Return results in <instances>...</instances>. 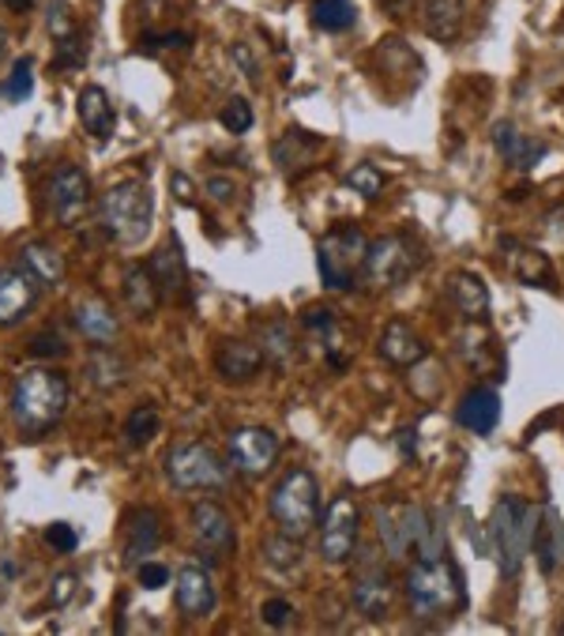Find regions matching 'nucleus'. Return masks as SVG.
Returning <instances> with one entry per match:
<instances>
[{
	"instance_id": "11",
	"label": "nucleus",
	"mask_w": 564,
	"mask_h": 636,
	"mask_svg": "<svg viewBox=\"0 0 564 636\" xmlns=\"http://www.w3.org/2000/svg\"><path fill=\"white\" fill-rule=\"evenodd\" d=\"M391 599H396V584H391L388 569H384L376 557L362 565V573L354 576V588H350V603H354L357 614L365 622H384L391 610Z\"/></svg>"
},
{
	"instance_id": "3",
	"label": "nucleus",
	"mask_w": 564,
	"mask_h": 636,
	"mask_svg": "<svg viewBox=\"0 0 564 636\" xmlns=\"http://www.w3.org/2000/svg\"><path fill=\"white\" fill-rule=\"evenodd\" d=\"M268 513L279 523V531L294 539H305L320 528V486H316L313 471L294 468L279 479V486L268 497Z\"/></svg>"
},
{
	"instance_id": "47",
	"label": "nucleus",
	"mask_w": 564,
	"mask_h": 636,
	"mask_svg": "<svg viewBox=\"0 0 564 636\" xmlns=\"http://www.w3.org/2000/svg\"><path fill=\"white\" fill-rule=\"evenodd\" d=\"M302 325L313 328V332H324V339L336 332V317H331V309H320V305H313V309L302 313Z\"/></svg>"
},
{
	"instance_id": "40",
	"label": "nucleus",
	"mask_w": 564,
	"mask_h": 636,
	"mask_svg": "<svg viewBox=\"0 0 564 636\" xmlns=\"http://www.w3.org/2000/svg\"><path fill=\"white\" fill-rule=\"evenodd\" d=\"M4 98L8 102H23L34 91V64H31V57H23V61H15L12 68V75L4 80Z\"/></svg>"
},
{
	"instance_id": "29",
	"label": "nucleus",
	"mask_w": 564,
	"mask_h": 636,
	"mask_svg": "<svg viewBox=\"0 0 564 636\" xmlns=\"http://www.w3.org/2000/svg\"><path fill=\"white\" fill-rule=\"evenodd\" d=\"M125 302L136 317H155L158 313L162 291H158V283H155V275H151L148 264H132L125 271Z\"/></svg>"
},
{
	"instance_id": "6",
	"label": "nucleus",
	"mask_w": 564,
	"mask_h": 636,
	"mask_svg": "<svg viewBox=\"0 0 564 636\" xmlns=\"http://www.w3.org/2000/svg\"><path fill=\"white\" fill-rule=\"evenodd\" d=\"M365 260H369V237L357 226H336L316 245V264L328 291H350L365 275Z\"/></svg>"
},
{
	"instance_id": "38",
	"label": "nucleus",
	"mask_w": 564,
	"mask_h": 636,
	"mask_svg": "<svg viewBox=\"0 0 564 636\" xmlns=\"http://www.w3.org/2000/svg\"><path fill=\"white\" fill-rule=\"evenodd\" d=\"M297 542H302V539L279 531V535L263 539V557H268L275 569H294V565L302 562V546H297Z\"/></svg>"
},
{
	"instance_id": "4",
	"label": "nucleus",
	"mask_w": 564,
	"mask_h": 636,
	"mask_svg": "<svg viewBox=\"0 0 564 636\" xmlns=\"http://www.w3.org/2000/svg\"><path fill=\"white\" fill-rule=\"evenodd\" d=\"M151 219H155V200H151L148 185L140 181L117 185L98 203L102 234L117 245H140L151 231Z\"/></svg>"
},
{
	"instance_id": "36",
	"label": "nucleus",
	"mask_w": 564,
	"mask_h": 636,
	"mask_svg": "<svg viewBox=\"0 0 564 636\" xmlns=\"http://www.w3.org/2000/svg\"><path fill=\"white\" fill-rule=\"evenodd\" d=\"M155 434H158V407H151V403L136 407L125 422V440L132 448H143L148 440H155Z\"/></svg>"
},
{
	"instance_id": "53",
	"label": "nucleus",
	"mask_w": 564,
	"mask_h": 636,
	"mask_svg": "<svg viewBox=\"0 0 564 636\" xmlns=\"http://www.w3.org/2000/svg\"><path fill=\"white\" fill-rule=\"evenodd\" d=\"M4 38H8V34H4V31H0V49H4Z\"/></svg>"
},
{
	"instance_id": "35",
	"label": "nucleus",
	"mask_w": 564,
	"mask_h": 636,
	"mask_svg": "<svg viewBox=\"0 0 564 636\" xmlns=\"http://www.w3.org/2000/svg\"><path fill=\"white\" fill-rule=\"evenodd\" d=\"M87 64V42H83V31H68L54 38V68L61 72H75V68Z\"/></svg>"
},
{
	"instance_id": "42",
	"label": "nucleus",
	"mask_w": 564,
	"mask_h": 636,
	"mask_svg": "<svg viewBox=\"0 0 564 636\" xmlns=\"http://www.w3.org/2000/svg\"><path fill=\"white\" fill-rule=\"evenodd\" d=\"M188 46H192V34L185 31H162L140 38V49H148V54H158V49H188Z\"/></svg>"
},
{
	"instance_id": "1",
	"label": "nucleus",
	"mask_w": 564,
	"mask_h": 636,
	"mask_svg": "<svg viewBox=\"0 0 564 636\" xmlns=\"http://www.w3.org/2000/svg\"><path fill=\"white\" fill-rule=\"evenodd\" d=\"M407 606L422 622H440L467 606V588L463 573L456 569V562L444 554L433 557H414V565L407 569Z\"/></svg>"
},
{
	"instance_id": "30",
	"label": "nucleus",
	"mask_w": 564,
	"mask_h": 636,
	"mask_svg": "<svg viewBox=\"0 0 564 636\" xmlns=\"http://www.w3.org/2000/svg\"><path fill=\"white\" fill-rule=\"evenodd\" d=\"M463 0H422V23L437 42H456L467 20Z\"/></svg>"
},
{
	"instance_id": "44",
	"label": "nucleus",
	"mask_w": 564,
	"mask_h": 636,
	"mask_svg": "<svg viewBox=\"0 0 564 636\" xmlns=\"http://www.w3.org/2000/svg\"><path fill=\"white\" fill-rule=\"evenodd\" d=\"M136 576H140V588H148V591H158V588H166L169 584V569L166 565H158V562H140Z\"/></svg>"
},
{
	"instance_id": "39",
	"label": "nucleus",
	"mask_w": 564,
	"mask_h": 636,
	"mask_svg": "<svg viewBox=\"0 0 564 636\" xmlns=\"http://www.w3.org/2000/svg\"><path fill=\"white\" fill-rule=\"evenodd\" d=\"M459 354H463L470 366H478V369L490 366L493 343H490V335H485V332H474V320H470V328H467L463 335H459Z\"/></svg>"
},
{
	"instance_id": "13",
	"label": "nucleus",
	"mask_w": 564,
	"mask_h": 636,
	"mask_svg": "<svg viewBox=\"0 0 564 636\" xmlns=\"http://www.w3.org/2000/svg\"><path fill=\"white\" fill-rule=\"evenodd\" d=\"M192 535L200 542V550H208L211 557H226L237 546L234 520L226 516V508L215 502L192 505Z\"/></svg>"
},
{
	"instance_id": "31",
	"label": "nucleus",
	"mask_w": 564,
	"mask_h": 636,
	"mask_svg": "<svg viewBox=\"0 0 564 636\" xmlns=\"http://www.w3.org/2000/svg\"><path fill=\"white\" fill-rule=\"evenodd\" d=\"M260 351H263V358H268V366L290 369L297 358L294 328H290L286 320H268V325H260Z\"/></svg>"
},
{
	"instance_id": "37",
	"label": "nucleus",
	"mask_w": 564,
	"mask_h": 636,
	"mask_svg": "<svg viewBox=\"0 0 564 636\" xmlns=\"http://www.w3.org/2000/svg\"><path fill=\"white\" fill-rule=\"evenodd\" d=\"M343 185H346L350 192H357L362 200H376V197L384 192V185H388V177H384L373 163H357V166L346 174V181H343Z\"/></svg>"
},
{
	"instance_id": "14",
	"label": "nucleus",
	"mask_w": 564,
	"mask_h": 636,
	"mask_svg": "<svg viewBox=\"0 0 564 636\" xmlns=\"http://www.w3.org/2000/svg\"><path fill=\"white\" fill-rule=\"evenodd\" d=\"M38 298V279L27 268H0V325H20L34 309Z\"/></svg>"
},
{
	"instance_id": "17",
	"label": "nucleus",
	"mask_w": 564,
	"mask_h": 636,
	"mask_svg": "<svg viewBox=\"0 0 564 636\" xmlns=\"http://www.w3.org/2000/svg\"><path fill=\"white\" fill-rule=\"evenodd\" d=\"M177 610H181L185 617H208L211 610H215L219 596H215V584H211V576L203 569H196V565H185L181 573H177Z\"/></svg>"
},
{
	"instance_id": "45",
	"label": "nucleus",
	"mask_w": 564,
	"mask_h": 636,
	"mask_svg": "<svg viewBox=\"0 0 564 636\" xmlns=\"http://www.w3.org/2000/svg\"><path fill=\"white\" fill-rule=\"evenodd\" d=\"M46 542L54 550H61V554H72L80 535L72 531V523H54V528H46Z\"/></svg>"
},
{
	"instance_id": "20",
	"label": "nucleus",
	"mask_w": 564,
	"mask_h": 636,
	"mask_svg": "<svg viewBox=\"0 0 564 636\" xmlns=\"http://www.w3.org/2000/svg\"><path fill=\"white\" fill-rule=\"evenodd\" d=\"M148 268H151V275H155L162 298H185L188 294V264H185L181 245L177 242H166L162 249L151 252Z\"/></svg>"
},
{
	"instance_id": "23",
	"label": "nucleus",
	"mask_w": 564,
	"mask_h": 636,
	"mask_svg": "<svg viewBox=\"0 0 564 636\" xmlns=\"http://www.w3.org/2000/svg\"><path fill=\"white\" fill-rule=\"evenodd\" d=\"M493 148H497V155L504 158V163L516 166V169H531V166H538V158H545V143L524 136L516 125H508V121H501L497 129H493Z\"/></svg>"
},
{
	"instance_id": "16",
	"label": "nucleus",
	"mask_w": 564,
	"mask_h": 636,
	"mask_svg": "<svg viewBox=\"0 0 564 636\" xmlns=\"http://www.w3.org/2000/svg\"><path fill=\"white\" fill-rule=\"evenodd\" d=\"M501 257H504V268H508L512 279H519V283H527V286H550L553 268H550V257H545L542 249H531V245L504 237Z\"/></svg>"
},
{
	"instance_id": "33",
	"label": "nucleus",
	"mask_w": 564,
	"mask_h": 636,
	"mask_svg": "<svg viewBox=\"0 0 564 636\" xmlns=\"http://www.w3.org/2000/svg\"><path fill=\"white\" fill-rule=\"evenodd\" d=\"M357 23L354 0H316L313 4V27L328 34H343Z\"/></svg>"
},
{
	"instance_id": "28",
	"label": "nucleus",
	"mask_w": 564,
	"mask_h": 636,
	"mask_svg": "<svg viewBox=\"0 0 564 636\" xmlns=\"http://www.w3.org/2000/svg\"><path fill=\"white\" fill-rule=\"evenodd\" d=\"M531 546H534V554H538V565H542V573H553L564 562V523H561V516L553 513L550 505L538 513Z\"/></svg>"
},
{
	"instance_id": "52",
	"label": "nucleus",
	"mask_w": 564,
	"mask_h": 636,
	"mask_svg": "<svg viewBox=\"0 0 564 636\" xmlns=\"http://www.w3.org/2000/svg\"><path fill=\"white\" fill-rule=\"evenodd\" d=\"M8 8H12V12H27V8L34 4V0H4Z\"/></svg>"
},
{
	"instance_id": "2",
	"label": "nucleus",
	"mask_w": 564,
	"mask_h": 636,
	"mask_svg": "<svg viewBox=\"0 0 564 636\" xmlns=\"http://www.w3.org/2000/svg\"><path fill=\"white\" fill-rule=\"evenodd\" d=\"M68 407V377L57 369H27L15 377L12 388V419L20 434L42 437L64 419Z\"/></svg>"
},
{
	"instance_id": "7",
	"label": "nucleus",
	"mask_w": 564,
	"mask_h": 636,
	"mask_svg": "<svg viewBox=\"0 0 564 636\" xmlns=\"http://www.w3.org/2000/svg\"><path fill=\"white\" fill-rule=\"evenodd\" d=\"M166 479L174 490L192 494V490H211L226 482V463L219 460V452L200 440H188L166 452Z\"/></svg>"
},
{
	"instance_id": "22",
	"label": "nucleus",
	"mask_w": 564,
	"mask_h": 636,
	"mask_svg": "<svg viewBox=\"0 0 564 636\" xmlns=\"http://www.w3.org/2000/svg\"><path fill=\"white\" fill-rule=\"evenodd\" d=\"M75 114H80L83 129H87L94 140H109L117 129V109L98 83H91V87L80 91V98H75Z\"/></svg>"
},
{
	"instance_id": "21",
	"label": "nucleus",
	"mask_w": 564,
	"mask_h": 636,
	"mask_svg": "<svg viewBox=\"0 0 564 636\" xmlns=\"http://www.w3.org/2000/svg\"><path fill=\"white\" fill-rule=\"evenodd\" d=\"M263 351L260 343H249V339H226L215 354V369L226 380H252L256 373L263 369Z\"/></svg>"
},
{
	"instance_id": "51",
	"label": "nucleus",
	"mask_w": 564,
	"mask_h": 636,
	"mask_svg": "<svg viewBox=\"0 0 564 636\" xmlns=\"http://www.w3.org/2000/svg\"><path fill=\"white\" fill-rule=\"evenodd\" d=\"M384 4H388V8H391V12H396V15H403L407 8H410V0H384Z\"/></svg>"
},
{
	"instance_id": "50",
	"label": "nucleus",
	"mask_w": 564,
	"mask_h": 636,
	"mask_svg": "<svg viewBox=\"0 0 564 636\" xmlns=\"http://www.w3.org/2000/svg\"><path fill=\"white\" fill-rule=\"evenodd\" d=\"M169 189L177 192V200H181V203H192V181H188L185 174H174V177H169Z\"/></svg>"
},
{
	"instance_id": "19",
	"label": "nucleus",
	"mask_w": 564,
	"mask_h": 636,
	"mask_svg": "<svg viewBox=\"0 0 564 636\" xmlns=\"http://www.w3.org/2000/svg\"><path fill=\"white\" fill-rule=\"evenodd\" d=\"M324 151V140L320 136H309V132H302V129H290L282 140H275V148H271V155H275V163L282 174H290V177H297V174H305V169H313L316 166V155Z\"/></svg>"
},
{
	"instance_id": "34",
	"label": "nucleus",
	"mask_w": 564,
	"mask_h": 636,
	"mask_svg": "<svg viewBox=\"0 0 564 636\" xmlns=\"http://www.w3.org/2000/svg\"><path fill=\"white\" fill-rule=\"evenodd\" d=\"M376 531H380L384 546H388L391 562H407L410 546H407V531H403V516H399V505H388L376 513Z\"/></svg>"
},
{
	"instance_id": "48",
	"label": "nucleus",
	"mask_w": 564,
	"mask_h": 636,
	"mask_svg": "<svg viewBox=\"0 0 564 636\" xmlns=\"http://www.w3.org/2000/svg\"><path fill=\"white\" fill-rule=\"evenodd\" d=\"M203 189H208L219 203H230V200L237 197V185L230 181V177H208V181H203Z\"/></svg>"
},
{
	"instance_id": "27",
	"label": "nucleus",
	"mask_w": 564,
	"mask_h": 636,
	"mask_svg": "<svg viewBox=\"0 0 564 636\" xmlns=\"http://www.w3.org/2000/svg\"><path fill=\"white\" fill-rule=\"evenodd\" d=\"M20 264L38 279L42 286H61L64 275H68V264H64V252L49 242H27L20 249Z\"/></svg>"
},
{
	"instance_id": "8",
	"label": "nucleus",
	"mask_w": 564,
	"mask_h": 636,
	"mask_svg": "<svg viewBox=\"0 0 564 636\" xmlns=\"http://www.w3.org/2000/svg\"><path fill=\"white\" fill-rule=\"evenodd\" d=\"M418 268V249L403 234H388L369 242V260H365V283L373 291H391L407 283V275Z\"/></svg>"
},
{
	"instance_id": "5",
	"label": "nucleus",
	"mask_w": 564,
	"mask_h": 636,
	"mask_svg": "<svg viewBox=\"0 0 564 636\" xmlns=\"http://www.w3.org/2000/svg\"><path fill=\"white\" fill-rule=\"evenodd\" d=\"M534 520L538 513L524 497H501L490 520V546L497 554V565L504 576H519L527 554L534 542Z\"/></svg>"
},
{
	"instance_id": "43",
	"label": "nucleus",
	"mask_w": 564,
	"mask_h": 636,
	"mask_svg": "<svg viewBox=\"0 0 564 636\" xmlns=\"http://www.w3.org/2000/svg\"><path fill=\"white\" fill-rule=\"evenodd\" d=\"M31 354H34V358H64L68 343L57 332H38V335L31 339Z\"/></svg>"
},
{
	"instance_id": "25",
	"label": "nucleus",
	"mask_w": 564,
	"mask_h": 636,
	"mask_svg": "<svg viewBox=\"0 0 564 636\" xmlns=\"http://www.w3.org/2000/svg\"><path fill=\"white\" fill-rule=\"evenodd\" d=\"M380 358L391 362V366H414V362L425 358V343L407 320H391L380 335Z\"/></svg>"
},
{
	"instance_id": "49",
	"label": "nucleus",
	"mask_w": 564,
	"mask_h": 636,
	"mask_svg": "<svg viewBox=\"0 0 564 636\" xmlns=\"http://www.w3.org/2000/svg\"><path fill=\"white\" fill-rule=\"evenodd\" d=\"M72 596H75V576L72 573H61L54 580V591H49V599H54V606H64Z\"/></svg>"
},
{
	"instance_id": "46",
	"label": "nucleus",
	"mask_w": 564,
	"mask_h": 636,
	"mask_svg": "<svg viewBox=\"0 0 564 636\" xmlns=\"http://www.w3.org/2000/svg\"><path fill=\"white\" fill-rule=\"evenodd\" d=\"M260 617L268 625H275V629H282V625H290V617H294V606H290L286 599H268V603L260 606Z\"/></svg>"
},
{
	"instance_id": "26",
	"label": "nucleus",
	"mask_w": 564,
	"mask_h": 636,
	"mask_svg": "<svg viewBox=\"0 0 564 636\" xmlns=\"http://www.w3.org/2000/svg\"><path fill=\"white\" fill-rule=\"evenodd\" d=\"M448 302L456 305L467 320H474V325L490 317V291H485V283L474 271H456V275L448 279Z\"/></svg>"
},
{
	"instance_id": "9",
	"label": "nucleus",
	"mask_w": 564,
	"mask_h": 636,
	"mask_svg": "<svg viewBox=\"0 0 564 636\" xmlns=\"http://www.w3.org/2000/svg\"><path fill=\"white\" fill-rule=\"evenodd\" d=\"M357 528H362V513H357L354 497L339 494L328 505L320 520V557L328 565H346L357 546Z\"/></svg>"
},
{
	"instance_id": "24",
	"label": "nucleus",
	"mask_w": 564,
	"mask_h": 636,
	"mask_svg": "<svg viewBox=\"0 0 564 636\" xmlns=\"http://www.w3.org/2000/svg\"><path fill=\"white\" fill-rule=\"evenodd\" d=\"M459 426L470 429V434H493L501 422V400L493 388H474V392L463 396V403H459L456 411Z\"/></svg>"
},
{
	"instance_id": "15",
	"label": "nucleus",
	"mask_w": 564,
	"mask_h": 636,
	"mask_svg": "<svg viewBox=\"0 0 564 636\" xmlns=\"http://www.w3.org/2000/svg\"><path fill=\"white\" fill-rule=\"evenodd\" d=\"M72 317H75V328L83 332V339L94 346H109L117 339V332H121L117 313L109 309V302L98 298V294H83V298H75Z\"/></svg>"
},
{
	"instance_id": "18",
	"label": "nucleus",
	"mask_w": 564,
	"mask_h": 636,
	"mask_svg": "<svg viewBox=\"0 0 564 636\" xmlns=\"http://www.w3.org/2000/svg\"><path fill=\"white\" fill-rule=\"evenodd\" d=\"M162 539V523L155 508H128L125 513V562L140 565L143 554H155Z\"/></svg>"
},
{
	"instance_id": "32",
	"label": "nucleus",
	"mask_w": 564,
	"mask_h": 636,
	"mask_svg": "<svg viewBox=\"0 0 564 636\" xmlns=\"http://www.w3.org/2000/svg\"><path fill=\"white\" fill-rule=\"evenodd\" d=\"M87 380L102 392H114V388L128 385V362L121 354H114L109 346H94L87 354Z\"/></svg>"
},
{
	"instance_id": "12",
	"label": "nucleus",
	"mask_w": 564,
	"mask_h": 636,
	"mask_svg": "<svg viewBox=\"0 0 564 636\" xmlns=\"http://www.w3.org/2000/svg\"><path fill=\"white\" fill-rule=\"evenodd\" d=\"M49 208L61 226H75L91 208V177L72 163L61 166L49 181Z\"/></svg>"
},
{
	"instance_id": "10",
	"label": "nucleus",
	"mask_w": 564,
	"mask_h": 636,
	"mask_svg": "<svg viewBox=\"0 0 564 636\" xmlns=\"http://www.w3.org/2000/svg\"><path fill=\"white\" fill-rule=\"evenodd\" d=\"M275 460H279V437L271 429L242 426L230 434V463H234V471L256 479V474L275 468Z\"/></svg>"
},
{
	"instance_id": "41",
	"label": "nucleus",
	"mask_w": 564,
	"mask_h": 636,
	"mask_svg": "<svg viewBox=\"0 0 564 636\" xmlns=\"http://www.w3.org/2000/svg\"><path fill=\"white\" fill-rule=\"evenodd\" d=\"M219 121H222V129L234 132V136L249 132V129H252V106H249L245 98H230L226 106H222Z\"/></svg>"
}]
</instances>
